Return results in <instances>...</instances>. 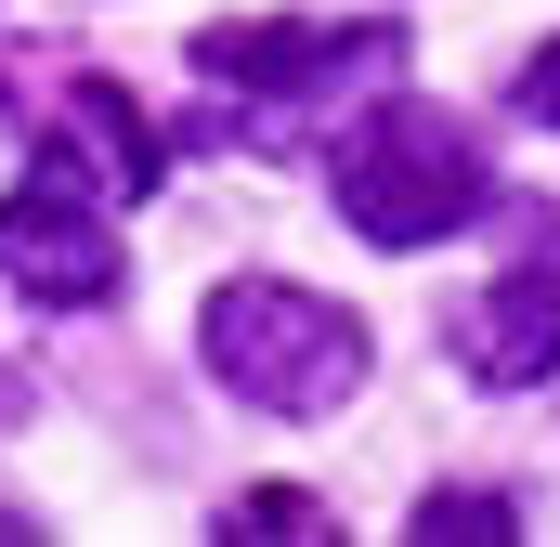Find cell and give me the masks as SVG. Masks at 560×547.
<instances>
[{
    "instance_id": "1",
    "label": "cell",
    "mask_w": 560,
    "mask_h": 547,
    "mask_svg": "<svg viewBox=\"0 0 560 547\" xmlns=\"http://www.w3.org/2000/svg\"><path fill=\"white\" fill-rule=\"evenodd\" d=\"M196 352H209V379H222L235 405H261V417H326V405L365 392V326H352L326 287H300V274H235V287H209Z\"/></svg>"
},
{
    "instance_id": "2",
    "label": "cell",
    "mask_w": 560,
    "mask_h": 547,
    "mask_svg": "<svg viewBox=\"0 0 560 547\" xmlns=\"http://www.w3.org/2000/svg\"><path fill=\"white\" fill-rule=\"evenodd\" d=\"M495 183H482V143L469 118H443V105H378L365 131L339 143V209H352V235H378V248H430V235H456L469 209H482Z\"/></svg>"
},
{
    "instance_id": "3",
    "label": "cell",
    "mask_w": 560,
    "mask_h": 547,
    "mask_svg": "<svg viewBox=\"0 0 560 547\" xmlns=\"http://www.w3.org/2000/svg\"><path fill=\"white\" fill-rule=\"evenodd\" d=\"M196 66L222 79V92H352V79H378V66H405V26H287V13H235V26H196Z\"/></svg>"
},
{
    "instance_id": "4",
    "label": "cell",
    "mask_w": 560,
    "mask_h": 547,
    "mask_svg": "<svg viewBox=\"0 0 560 547\" xmlns=\"http://www.w3.org/2000/svg\"><path fill=\"white\" fill-rule=\"evenodd\" d=\"M443 339H456V365H469L482 392L560 379V261H509L495 287H469V300L443 313Z\"/></svg>"
},
{
    "instance_id": "5",
    "label": "cell",
    "mask_w": 560,
    "mask_h": 547,
    "mask_svg": "<svg viewBox=\"0 0 560 547\" xmlns=\"http://www.w3.org/2000/svg\"><path fill=\"white\" fill-rule=\"evenodd\" d=\"M0 274H13L39 313H92V300L118 287V235H105L66 183H26V196L0 209Z\"/></svg>"
},
{
    "instance_id": "6",
    "label": "cell",
    "mask_w": 560,
    "mask_h": 547,
    "mask_svg": "<svg viewBox=\"0 0 560 547\" xmlns=\"http://www.w3.org/2000/svg\"><path fill=\"white\" fill-rule=\"evenodd\" d=\"M39 183H66V196H156V131H143V105L118 79H66L52 92Z\"/></svg>"
},
{
    "instance_id": "7",
    "label": "cell",
    "mask_w": 560,
    "mask_h": 547,
    "mask_svg": "<svg viewBox=\"0 0 560 547\" xmlns=\"http://www.w3.org/2000/svg\"><path fill=\"white\" fill-rule=\"evenodd\" d=\"M405 535H418V547H443V535H456V547H509V535H522V509H509V496H418Z\"/></svg>"
},
{
    "instance_id": "8",
    "label": "cell",
    "mask_w": 560,
    "mask_h": 547,
    "mask_svg": "<svg viewBox=\"0 0 560 547\" xmlns=\"http://www.w3.org/2000/svg\"><path fill=\"white\" fill-rule=\"evenodd\" d=\"M222 535H326V509H313V496H287V482H261V496H235V509H222Z\"/></svg>"
},
{
    "instance_id": "9",
    "label": "cell",
    "mask_w": 560,
    "mask_h": 547,
    "mask_svg": "<svg viewBox=\"0 0 560 547\" xmlns=\"http://www.w3.org/2000/svg\"><path fill=\"white\" fill-rule=\"evenodd\" d=\"M522 118H535V131H560V39L522 66Z\"/></svg>"
}]
</instances>
